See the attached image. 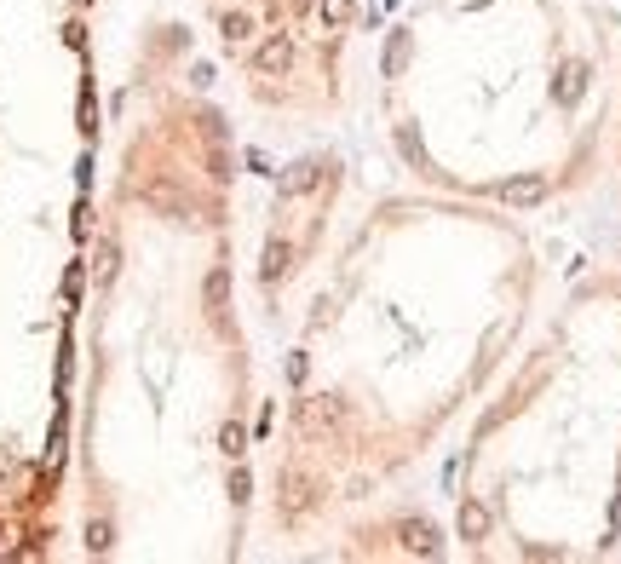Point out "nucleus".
I'll use <instances>...</instances> for the list:
<instances>
[{
  "instance_id": "obj_1",
  "label": "nucleus",
  "mask_w": 621,
  "mask_h": 564,
  "mask_svg": "<svg viewBox=\"0 0 621 564\" xmlns=\"http://www.w3.org/2000/svg\"><path fill=\"white\" fill-rule=\"evenodd\" d=\"M547 294L524 213L391 185L345 202L276 311L259 415V524L322 547L391 507L460 438Z\"/></svg>"
},
{
  "instance_id": "obj_2",
  "label": "nucleus",
  "mask_w": 621,
  "mask_h": 564,
  "mask_svg": "<svg viewBox=\"0 0 621 564\" xmlns=\"http://www.w3.org/2000/svg\"><path fill=\"white\" fill-rule=\"evenodd\" d=\"M259 518V392L236 306V139L179 58L138 70L98 242L87 536L236 559Z\"/></svg>"
},
{
  "instance_id": "obj_3",
  "label": "nucleus",
  "mask_w": 621,
  "mask_h": 564,
  "mask_svg": "<svg viewBox=\"0 0 621 564\" xmlns=\"http://www.w3.org/2000/svg\"><path fill=\"white\" fill-rule=\"evenodd\" d=\"M616 58L598 0H397L368 41L374 139L403 185L547 213L604 173Z\"/></svg>"
},
{
  "instance_id": "obj_4",
  "label": "nucleus",
  "mask_w": 621,
  "mask_h": 564,
  "mask_svg": "<svg viewBox=\"0 0 621 564\" xmlns=\"http://www.w3.org/2000/svg\"><path fill=\"white\" fill-rule=\"evenodd\" d=\"M443 536L472 564L621 553V254L587 265L535 311L466 415Z\"/></svg>"
},
{
  "instance_id": "obj_5",
  "label": "nucleus",
  "mask_w": 621,
  "mask_h": 564,
  "mask_svg": "<svg viewBox=\"0 0 621 564\" xmlns=\"http://www.w3.org/2000/svg\"><path fill=\"white\" fill-rule=\"evenodd\" d=\"M604 173L621 196V58H616V104H610V150H604Z\"/></svg>"
}]
</instances>
